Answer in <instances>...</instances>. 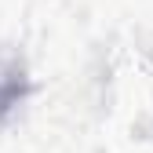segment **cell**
<instances>
[{"label": "cell", "mask_w": 153, "mask_h": 153, "mask_svg": "<svg viewBox=\"0 0 153 153\" xmlns=\"http://www.w3.org/2000/svg\"><path fill=\"white\" fill-rule=\"evenodd\" d=\"M29 99V66L22 51L11 44H0V124Z\"/></svg>", "instance_id": "cell-1"}]
</instances>
